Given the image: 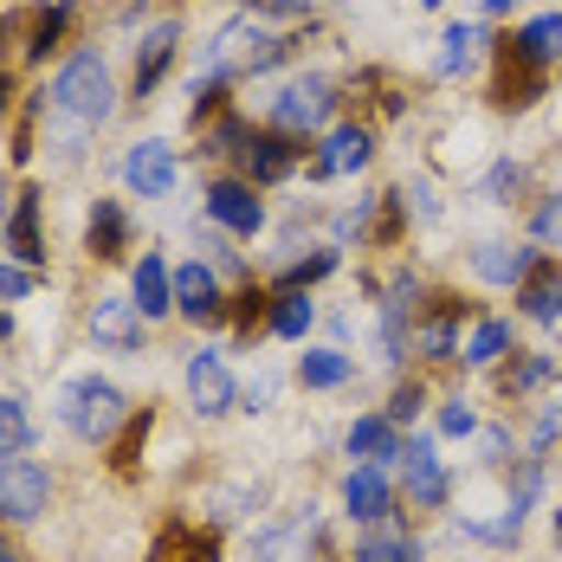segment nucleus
I'll return each mask as SVG.
<instances>
[{
	"mask_svg": "<svg viewBox=\"0 0 562 562\" xmlns=\"http://www.w3.org/2000/svg\"><path fill=\"white\" fill-rule=\"evenodd\" d=\"M537 259H543L537 246H510V239H479V246L465 252V266H472L479 279L485 284H510V291L524 284V272H530Z\"/></svg>",
	"mask_w": 562,
	"mask_h": 562,
	"instance_id": "obj_17",
	"label": "nucleus"
},
{
	"mask_svg": "<svg viewBox=\"0 0 562 562\" xmlns=\"http://www.w3.org/2000/svg\"><path fill=\"white\" fill-rule=\"evenodd\" d=\"M40 207H46V194L40 188H20V201H13V221H7V252H13V266H46V246H40Z\"/></svg>",
	"mask_w": 562,
	"mask_h": 562,
	"instance_id": "obj_23",
	"label": "nucleus"
},
{
	"mask_svg": "<svg viewBox=\"0 0 562 562\" xmlns=\"http://www.w3.org/2000/svg\"><path fill=\"white\" fill-rule=\"evenodd\" d=\"M510 7H517V0H485V13H492V20H498V13H510Z\"/></svg>",
	"mask_w": 562,
	"mask_h": 562,
	"instance_id": "obj_47",
	"label": "nucleus"
},
{
	"mask_svg": "<svg viewBox=\"0 0 562 562\" xmlns=\"http://www.w3.org/2000/svg\"><path fill=\"white\" fill-rule=\"evenodd\" d=\"M33 291V272L26 266H0V304H13V297H26Z\"/></svg>",
	"mask_w": 562,
	"mask_h": 562,
	"instance_id": "obj_43",
	"label": "nucleus"
},
{
	"mask_svg": "<svg viewBox=\"0 0 562 562\" xmlns=\"http://www.w3.org/2000/svg\"><path fill=\"white\" fill-rule=\"evenodd\" d=\"M246 143H252V123L239 111H226V116H214V123H201V156H246Z\"/></svg>",
	"mask_w": 562,
	"mask_h": 562,
	"instance_id": "obj_30",
	"label": "nucleus"
},
{
	"mask_svg": "<svg viewBox=\"0 0 562 562\" xmlns=\"http://www.w3.org/2000/svg\"><path fill=\"white\" fill-rule=\"evenodd\" d=\"M505 356H517V324H510V317H479L472 337H465V349H459V362H465V369H498Z\"/></svg>",
	"mask_w": 562,
	"mask_h": 562,
	"instance_id": "obj_25",
	"label": "nucleus"
},
{
	"mask_svg": "<svg viewBox=\"0 0 562 562\" xmlns=\"http://www.w3.org/2000/svg\"><path fill=\"white\" fill-rule=\"evenodd\" d=\"M440 434H447V440H472V434H479V407H472L465 394H447V401H440Z\"/></svg>",
	"mask_w": 562,
	"mask_h": 562,
	"instance_id": "obj_39",
	"label": "nucleus"
},
{
	"mask_svg": "<svg viewBox=\"0 0 562 562\" xmlns=\"http://www.w3.org/2000/svg\"><path fill=\"white\" fill-rule=\"evenodd\" d=\"M465 324H479L472 297L427 291V304H420V317H414V330H407V349H414L420 362H459V330H465Z\"/></svg>",
	"mask_w": 562,
	"mask_h": 562,
	"instance_id": "obj_4",
	"label": "nucleus"
},
{
	"mask_svg": "<svg viewBox=\"0 0 562 562\" xmlns=\"http://www.w3.org/2000/svg\"><path fill=\"white\" fill-rule=\"evenodd\" d=\"M130 401H123V389L116 382H104V375H78V382H65L58 389V420L78 434V440H91V447H111L116 434L130 427Z\"/></svg>",
	"mask_w": 562,
	"mask_h": 562,
	"instance_id": "obj_1",
	"label": "nucleus"
},
{
	"mask_svg": "<svg viewBox=\"0 0 562 562\" xmlns=\"http://www.w3.org/2000/svg\"><path fill=\"white\" fill-rule=\"evenodd\" d=\"M91 337H98V349H116V356L143 349V311H136V297L104 291V297L91 304Z\"/></svg>",
	"mask_w": 562,
	"mask_h": 562,
	"instance_id": "obj_15",
	"label": "nucleus"
},
{
	"mask_svg": "<svg viewBox=\"0 0 562 562\" xmlns=\"http://www.w3.org/2000/svg\"><path fill=\"white\" fill-rule=\"evenodd\" d=\"M401 485H407V505L414 510H447L452 505V479H447V459L427 434H414L407 452H401Z\"/></svg>",
	"mask_w": 562,
	"mask_h": 562,
	"instance_id": "obj_7",
	"label": "nucleus"
},
{
	"mask_svg": "<svg viewBox=\"0 0 562 562\" xmlns=\"http://www.w3.org/2000/svg\"><path fill=\"white\" fill-rule=\"evenodd\" d=\"M562 440V401L557 407H543V414H537V427H530V452H550Z\"/></svg>",
	"mask_w": 562,
	"mask_h": 562,
	"instance_id": "obj_42",
	"label": "nucleus"
},
{
	"mask_svg": "<svg viewBox=\"0 0 562 562\" xmlns=\"http://www.w3.org/2000/svg\"><path fill=\"white\" fill-rule=\"evenodd\" d=\"M517 317L530 324H562V266L557 259H537L524 284H517Z\"/></svg>",
	"mask_w": 562,
	"mask_h": 562,
	"instance_id": "obj_19",
	"label": "nucleus"
},
{
	"mask_svg": "<svg viewBox=\"0 0 562 562\" xmlns=\"http://www.w3.org/2000/svg\"><path fill=\"white\" fill-rule=\"evenodd\" d=\"M342 452H349L356 465H401L407 434L394 427L389 414H356V420H349V434H342Z\"/></svg>",
	"mask_w": 562,
	"mask_h": 562,
	"instance_id": "obj_13",
	"label": "nucleus"
},
{
	"mask_svg": "<svg viewBox=\"0 0 562 562\" xmlns=\"http://www.w3.org/2000/svg\"><path fill=\"white\" fill-rule=\"evenodd\" d=\"M149 427H156V414H130V427L116 434V472H136V452L149 440Z\"/></svg>",
	"mask_w": 562,
	"mask_h": 562,
	"instance_id": "obj_41",
	"label": "nucleus"
},
{
	"mask_svg": "<svg viewBox=\"0 0 562 562\" xmlns=\"http://www.w3.org/2000/svg\"><path fill=\"white\" fill-rule=\"evenodd\" d=\"M394 510H401V492H394L389 465H349V479H342V517L349 524H389Z\"/></svg>",
	"mask_w": 562,
	"mask_h": 562,
	"instance_id": "obj_10",
	"label": "nucleus"
},
{
	"mask_svg": "<svg viewBox=\"0 0 562 562\" xmlns=\"http://www.w3.org/2000/svg\"><path fill=\"white\" fill-rule=\"evenodd\" d=\"M337 116V78H324V71H304V78H291L279 85V98L266 104V130H284V136H311V130H324Z\"/></svg>",
	"mask_w": 562,
	"mask_h": 562,
	"instance_id": "obj_3",
	"label": "nucleus"
},
{
	"mask_svg": "<svg viewBox=\"0 0 562 562\" xmlns=\"http://www.w3.org/2000/svg\"><path fill=\"white\" fill-rule=\"evenodd\" d=\"M472 46H479V26L452 20L447 33H440V58H434V71H440V78H452V71H465V58H472Z\"/></svg>",
	"mask_w": 562,
	"mask_h": 562,
	"instance_id": "obj_34",
	"label": "nucleus"
},
{
	"mask_svg": "<svg viewBox=\"0 0 562 562\" xmlns=\"http://www.w3.org/2000/svg\"><path fill=\"white\" fill-rule=\"evenodd\" d=\"M420 407H427V382H420V375H407V382H394V394H389V407H382V414L407 434V420H420Z\"/></svg>",
	"mask_w": 562,
	"mask_h": 562,
	"instance_id": "obj_38",
	"label": "nucleus"
},
{
	"mask_svg": "<svg viewBox=\"0 0 562 562\" xmlns=\"http://www.w3.org/2000/svg\"><path fill=\"white\" fill-rule=\"evenodd\" d=\"M562 375V356H550V349H517L510 362H498V394L505 401H524V394L550 389Z\"/></svg>",
	"mask_w": 562,
	"mask_h": 562,
	"instance_id": "obj_22",
	"label": "nucleus"
},
{
	"mask_svg": "<svg viewBox=\"0 0 562 562\" xmlns=\"http://www.w3.org/2000/svg\"><path fill=\"white\" fill-rule=\"evenodd\" d=\"M420 7H440V0H420Z\"/></svg>",
	"mask_w": 562,
	"mask_h": 562,
	"instance_id": "obj_51",
	"label": "nucleus"
},
{
	"mask_svg": "<svg viewBox=\"0 0 562 562\" xmlns=\"http://www.w3.org/2000/svg\"><path fill=\"white\" fill-rule=\"evenodd\" d=\"M85 252L91 259H123L130 252V214H123V201H91V221H85Z\"/></svg>",
	"mask_w": 562,
	"mask_h": 562,
	"instance_id": "obj_24",
	"label": "nucleus"
},
{
	"mask_svg": "<svg viewBox=\"0 0 562 562\" xmlns=\"http://www.w3.org/2000/svg\"><path fill=\"white\" fill-rule=\"evenodd\" d=\"M130 297H136V311H143L149 324L175 311V266L162 259V252H143V259H136V272H130Z\"/></svg>",
	"mask_w": 562,
	"mask_h": 562,
	"instance_id": "obj_21",
	"label": "nucleus"
},
{
	"mask_svg": "<svg viewBox=\"0 0 562 562\" xmlns=\"http://www.w3.org/2000/svg\"><path fill=\"white\" fill-rule=\"evenodd\" d=\"M149 562H221V537L188 524V517H169L162 537L149 543Z\"/></svg>",
	"mask_w": 562,
	"mask_h": 562,
	"instance_id": "obj_20",
	"label": "nucleus"
},
{
	"mask_svg": "<svg viewBox=\"0 0 562 562\" xmlns=\"http://www.w3.org/2000/svg\"><path fill=\"white\" fill-rule=\"evenodd\" d=\"M71 33V0H53L46 13H33V26H26V58H46L58 53V40Z\"/></svg>",
	"mask_w": 562,
	"mask_h": 562,
	"instance_id": "obj_32",
	"label": "nucleus"
},
{
	"mask_svg": "<svg viewBox=\"0 0 562 562\" xmlns=\"http://www.w3.org/2000/svg\"><path fill=\"white\" fill-rule=\"evenodd\" d=\"M201 207H207V221H214V226L239 233V239L266 233V201L252 194V181H246V175H214V181H207V194H201Z\"/></svg>",
	"mask_w": 562,
	"mask_h": 562,
	"instance_id": "obj_8",
	"label": "nucleus"
},
{
	"mask_svg": "<svg viewBox=\"0 0 562 562\" xmlns=\"http://www.w3.org/2000/svg\"><path fill=\"white\" fill-rule=\"evenodd\" d=\"M498 53L510 58V65H524V71H550V65H562V13H537L530 26H517Z\"/></svg>",
	"mask_w": 562,
	"mask_h": 562,
	"instance_id": "obj_16",
	"label": "nucleus"
},
{
	"mask_svg": "<svg viewBox=\"0 0 562 562\" xmlns=\"http://www.w3.org/2000/svg\"><path fill=\"white\" fill-rule=\"evenodd\" d=\"M543 98V71H524L498 53V78H492V111H530Z\"/></svg>",
	"mask_w": 562,
	"mask_h": 562,
	"instance_id": "obj_28",
	"label": "nucleus"
},
{
	"mask_svg": "<svg viewBox=\"0 0 562 562\" xmlns=\"http://www.w3.org/2000/svg\"><path fill=\"white\" fill-rule=\"evenodd\" d=\"M543 479H550V465L543 459H517L510 465V492H505V517L524 530V517L537 510V498H543Z\"/></svg>",
	"mask_w": 562,
	"mask_h": 562,
	"instance_id": "obj_29",
	"label": "nucleus"
},
{
	"mask_svg": "<svg viewBox=\"0 0 562 562\" xmlns=\"http://www.w3.org/2000/svg\"><path fill=\"white\" fill-rule=\"evenodd\" d=\"M557 537H562V510H557Z\"/></svg>",
	"mask_w": 562,
	"mask_h": 562,
	"instance_id": "obj_50",
	"label": "nucleus"
},
{
	"mask_svg": "<svg viewBox=\"0 0 562 562\" xmlns=\"http://www.w3.org/2000/svg\"><path fill=\"white\" fill-rule=\"evenodd\" d=\"M175 149L169 143H130V156H123V181H130V194H143V201H162V194H175Z\"/></svg>",
	"mask_w": 562,
	"mask_h": 562,
	"instance_id": "obj_14",
	"label": "nucleus"
},
{
	"mask_svg": "<svg viewBox=\"0 0 562 562\" xmlns=\"http://www.w3.org/2000/svg\"><path fill=\"white\" fill-rule=\"evenodd\" d=\"M7 98H13V78H7V65H0V111H7Z\"/></svg>",
	"mask_w": 562,
	"mask_h": 562,
	"instance_id": "obj_46",
	"label": "nucleus"
},
{
	"mask_svg": "<svg viewBox=\"0 0 562 562\" xmlns=\"http://www.w3.org/2000/svg\"><path fill=\"white\" fill-rule=\"evenodd\" d=\"M517 194H524V169H517V162H492V175H485V201H492V207H510V201H517Z\"/></svg>",
	"mask_w": 562,
	"mask_h": 562,
	"instance_id": "obj_40",
	"label": "nucleus"
},
{
	"mask_svg": "<svg viewBox=\"0 0 562 562\" xmlns=\"http://www.w3.org/2000/svg\"><path fill=\"white\" fill-rule=\"evenodd\" d=\"M337 266H342V246H324L317 259H297V266H284V279H279V284H291V291H311V284L330 279Z\"/></svg>",
	"mask_w": 562,
	"mask_h": 562,
	"instance_id": "obj_36",
	"label": "nucleus"
},
{
	"mask_svg": "<svg viewBox=\"0 0 562 562\" xmlns=\"http://www.w3.org/2000/svg\"><path fill=\"white\" fill-rule=\"evenodd\" d=\"M272 394H279V382H272V375H259V382H246V394H239V401H246V407L259 414V407H266Z\"/></svg>",
	"mask_w": 562,
	"mask_h": 562,
	"instance_id": "obj_45",
	"label": "nucleus"
},
{
	"mask_svg": "<svg viewBox=\"0 0 562 562\" xmlns=\"http://www.w3.org/2000/svg\"><path fill=\"white\" fill-rule=\"evenodd\" d=\"M0 562H20V557H13V550H7V543H0Z\"/></svg>",
	"mask_w": 562,
	"mask_h": 562,
	"instance_id": "obj_49",
	"label": "nucleus"
},
{
	"mask_svg": "<svg viewBox=\"0 0 562 562\" xmlns=\"http://www.w3.org/2000/svg\"><path fill=\"white\" fill-rule=\"evenodd\" d=\"M175 311L194 317V324H226V291H221V272L207 259L175 266Z\"/></svg>",
	"mask_w": 562,
	"mask_h": 562,
	"instance_id": "obj_12",
	"label": "nucleus"
},
{
	"mask_svg": "<svg viewBox=\"0 0 562 562\" xmlns=\"http://www.w3.org/2000/svg\"><path fill=\"white\" fill-rule=\"evenodd\" d=\"M46 505H53V472L26 452H0V517L33 524V517H46Z\"/></svg>",
	"mask_w": 562,
	"mask_h": 562,
	"instance_id": "obj_5",
	"label": "nucleus"
},
{
	"mask_svg": "<svg viewBox=\"0 0 562 562\" xmlns=\"http://www.w3.org/2000/svg\"><path fill=\"white\" fill-rule=\"evenodd\" d=\"M53 111L71 116L78 130H98V123H111L116 116V85H111V65L98 53H71L58 65L53 78Z\"/></svg>",
	"mask_w": 562,
	"mask_h": 562,
	"instance_id": "obj_2",
	"label": "nucleus"
},
{
	"mask_svg": "<svg viewBox=\"0 0 562 562\" xmlns=\"http://www.w3.org/2000/svg\"><path fill=\"white\" fill-rule=\"evenodd\" d=\"M181 382H188V407H194L201 420H221V414L239 407V382H233V369H226L221 349H194L188 369H181Z\"/></svg>",
	"mask_w": 562,
	"mask_h": 562,
	"instance_id": "obj_6",
	"label": "nucleus"
},
{
	"mask_svg": "<svg viewBox=\"0 0 562 562\" xmlns=\"http://www.w3.org/2000/svg\"><path fill=\"white\" fill-rule=\"evenodd\" d=\"M349 562H420V543H414L407 530H382V524H375V530L356 543Z\"/></svg>",
	"mask_w": 562,
	"mask_h": 562,
	"instance_id": "obj_31",
	"label": "nucleus"
},
{
	"mask_svg": "<svg viewBox=\"0 0 562 562\" xmlns=\"http://www.w3.org/2000/svg\"><path fill=\"white\" fill-rule=\"evenodd\" d=\"M479 452H485V465H505V452H510V427H485V434H479Z\"/></svg>",
	"mask_w": 562,
	"mask_h": 562,
	"instance_id": "obj_44",
	"label": "nucleus"
},
{
	"mask_svg": "<svg viewBox=\"0 0 562 562\" xmlns=\"http://www.w3.org/2000/svg\"><path fill=\"white\" fill-rule=\"evenodd\" d=\"M311 324H317V304H311V291L272 284V311H266V330H272L279 342H304V337H311Z\"/></svg>",
	"mask_w": 562,
	"mask_h": 562,
	"instance_id": "obj_26",
	"label": "nucleus"
},
{
	"mask_svg": "<svg viewBox=\"0 0 562 562\" xmlns=\"http://www.w3.org/2000/svg\"><path fill=\"white\" fill-rule=\"evenodd\" d=\"M530 246L562 252V194H543V201L530 207Z\"/></svg>",
	"mask_w": 562,
	"mask_h": 562,
	"instance_id": "obj_37",
	"label": "nucleus"
},
{
	"mask_svg": "<svg viewBox=\"0 0 562 562\" xmlns=\"http://www.w3.org/2000/svg\"><path fill=\"white\" fill-rule=\"evenodd\" d=\"M26 447H33V414L13 394H0V452H26Z\"/></svg>",
	"mask_w": 562,
	"mask_h": 562,
	"instance_id": "obj_35",
	"label": "nucleus"
},
{
	"mask_svg": "<svg viewBox=\"0 0 562 562\" xmlns=\"http://www.w3.org/2000/svg\"><path fill=\"white\" fill-rule=\"evenodd\" d=\"M175 46H181V20H156L143 40H136V98H156V85L169 78L175 65Z\"/></svg>",
	"mask_w": 562,
	"mask_h": 562,
	"instance_id": "obj_18",
	"label": "nucleus"
},
{
	"mask_svg": "<svg viewBox=\"0 0 562 562\" xmlns=\"http://www.w3.org/2000/svg\"><path fill=\"white\" fill-rule=\"evenodd\" d=\"M375 162V130L369 123H330L317 156H311V181H342V175H362Z\"/></svg>",
	"mask_w": 562,
	"mask_h": 562,
	"instance_id": "obj_9",
	"label": "nucleus"
},
{
	"mask_svg": "<svg viewBox=\"0 0 562 562\" xmlns=\"http://www.w3.org/2000/svg\"><path fill=\"white\" fill-rule=\"evenodd\" d=\"M13 337V317H7V311H0V342Z\"/></svg>",
	"mask_w": 562,
	"mask_h": 562,
	"instance_id": "obj_48",
	"label": "nucleus"
},
{
	"mask_svg": "<svg viewBox=\"0 0 562 562\" xmlns=\"http://www.w3.org/2000/svg\"><path fill=\"white\" fill-rule=\"evenodd\" d=\"M246 181L252 188H279V181H291L297 175V162H304V143L297 136H284V130H252V143H246Z\"/></svg>",
	"mask_w": 562,
	"mask_h": 562,
	"instance_id": "obj_11",
	"label": "nucleus"
},
{
	"mask_svg": "<svg viewBox=\"0 0 562 562\" xmlns=\"http://www.w3.org/2000/svg\"><path fill=\"white\" fill-rule=\"evenodd\" d=\"M342 382H356V356H342V349H304L297 356V389L330 394Z\"/></svg>",
	"mask_w": 562,
	"mask_h": 562,
	"instance_id": "obj_27",
	"label": "nucleus"
},
{
	"mask_svg": "<svg viewBox=\"0 0 562 562\" xmlns=\"http://www.w3.org/2000/svg\"><path fill=\"white\" fill-rule=\"evenodd\" d=\"M266 311H272V291H266V284H246V291L226 304V317H233V337L252 342V330H266Z\"/></svg>",
	"mask_w": 562,
	"mask_h": 562,
	"instance_id": "obj_33",
	"label": "nucleus"
}]
</instances>
